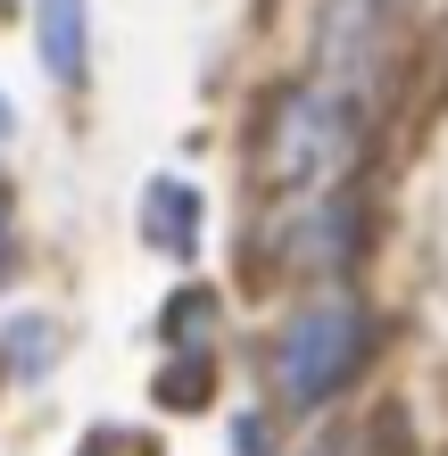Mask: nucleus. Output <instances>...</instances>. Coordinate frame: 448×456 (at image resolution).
Returning <instances> with one entry per match:
<instances>
[{
	"label": "nucleus",
	"mask_w": 448,
	"mask_h": 456,
	"mask_svg": "<svg viewBox=\"0 0 448 456\" xmlns=\"http://www.w3.org/2000/svg\"><path fill=\"white\" fill-rule=\"evenodd\" d=\"M315 456H349V448H315Z\"/></svg>",
	"instance_id": "9b49d317"
},
{
	"label": "nucleus",
	"mask_w": 448,
	"mask_h": 456,
	"mask_svg": "<svg viewBox=\"0 0 448 456\" xmlns=\"http://www.w3.org/2000/svg\"><path fill=\"white\" fill-rule=\"evenodd\" d=\"M232 456H274V432H266V415H241V423H232Z\"/></svg>",
	"instance_id": "6e6552de"
},
{
	"label": "nucleus",
	"mask_w": 448,
	"mask_h": 456,
	"mask_svg": "<svg viewBox=\"0 0 448 456\" xmlns=\"http://www.w3.org/2000/svg\"><path fill=\"white\" fill-rule=\"evenodd\" d=\"M42 348H50V324H17L9 332V357L17 365H42Z\"/></svg>",
	"instance_id": "1a4fd4ad"
},
{
	"label": "nucleus",
	"mask_w": 448,
	"mask_h": 456,
	"mask_svg": "<svg viewBox=\"0 0 448 456\" xmlns=\"http://www.w3.org/2000/svg\"><path fill=\"white\" fill-rule=\"evenodd\" d=\"M208 315H216V299H208V290H183V299H167V340H200Z\"/></svg>",
	"instance_id": "0eeeda50"
},
{
	"label": "nucleus",
	"mask_w": 448,
	"mask_h": 456,
	"mask_svg": "<svg viewBox=\"0 0 448 456\" xmlns=\"http://www.w3.org/2000/svg\"><path fill=\"white\" fill-rule=\"evenodd\" d=\"M357 125L365 117L340 84L274 92L266 125H257V175H266V191H315V183H332L357 150Z\"/></svg>",
	"instance_id": "f257e3e1"
},
{
	"label": "nucleus",
	"mask_w": 448,
	"mask_h": 456,
	"mask_svg": "<svg viewBox=\"0 0 448 456\" xmlns=\"http://www.w3.org/2000/svg\"><path fill=\"white\" fill-rule=\"evenodd\" d=\"M365 348H374L365 307H349V299L307 307L299 324L282 332V398H291V407H324V398H340V390L357 382Z\"/></svg>",
	"instance_id": "f03ea898"
},
{
	"label": "nucleus",
	"mask_w": 448,
	"mask_h": 456,
	"mask_svg": "<svg viewBox=\"0 0 448 456\" xmlns=\"http://www.w3.org/2000/svg\"><path fill=\"white\" fill-rule=\"evenodd\" d=\"M0 133H9V100H0Z\"/></svg>",
	"instance_id": "9d476101"
},
{
	"label": "nucleus",
	"mask_w": 448,
	"mask_h": 456,
	"mask_svg": "<svg viewBox=\"0 0 448 456\" xmlns=\"http://www.w3.org/2000/svg\"><path fill=\"white\" fill-rule=\"evenodd\" d=\"M142 240H150L158 257H191L200 249V191H191V183L158 175L150 191H142Z\"/></svg>",
	"instance_id": "7ed1b4c3"
},
{
	"label": "nucleus",
	"mask_w": 448,
	"mask_h": 456,
	"mask_svg": "<svg viewBox=\"0 0 448 456\" xmlns=\"http://www.w3.org/2000/svg\"><path fill=\"white\" fill-rule=\"evenodd\" d=\"M349 240H357V200H332L324 216L299 232V265H349V257H357Z\"/></svg>",
	"instance_id": "39448f33"
},
{
	"label": "nucleus",
	"mask_w": 448,
	"mask_h": 456,
	"mask_svg": "<svg viewBox=\"0 0 448 456\" xmlns=\"http://www.w3.org/2000/svg\"><path fill=\"white\" fill-rule=\"evenodd\" d=\"M216 398V365H208V348H191V357H175L167 373H158V407H208Z\"/></svg>",
	"instance_id": "423d86ee"
},
{
	"label": "nucleus",
	"mask_w": 448,
	"mask_h": 456,
	"mask_svg": "<svg viewBox=\"0 0 448 456\" xmlns=\"http://www.w3.org/2000/svg\"><path fill=\"white\" fill-rule=\"evenodd\" d=\"M42 59L59 84H84V0H42Z\"/></svg>",
	"instance_id": "20e7f679"
}]
</instances>
